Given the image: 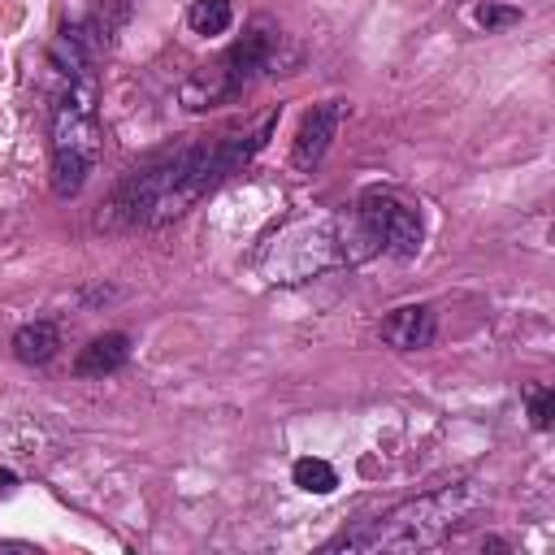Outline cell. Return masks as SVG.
Instances as JSON below:
<instances>
[{
  "instance_id": "1",
  "label": "cell",
  "mask_w": 555,
  "mask_h": 555,
  "mask_svg": "<svg viewBox=\"0 0 555 555\" xmlns=\"http://www.w3.org/2000/svg\"><path fill=\"white\" fill-rule=\"evenodd\" d=\"M278 113H269L256 130H221V134H199L191 143H178L139 169H130L108 208L100 212V225L108 230H156L191 212L208 191H217L238 165H247L264 139L273 134Z\"/></svg>"
},
{
  "instance_id": "2",
  "label": "cell",
  "mask_w": 555,
  "mask_h": 555,
  "mask_svg": "<svg viewBox=\"0 0 555 555\" xmlns=\"http://www.w3.org/2000/svg\"><path fill=\"white\" fill-rule=\"evenodd\" d=\"M382 256V238L351 204L321 217H295L256 247V269L269 282H304L330 269H351Z\"/></svg>"
},
{
  "instance_id": "3",
  "label": "cell",
  "mask_w": 555,
  "mask_h": 555,
  "mask_svg": "<svg viewBox=\"0 0 555 555\" xmlns=\"http://www.w3.org/2000/svg\"><path fill=\"white\" fill-rule=\"evenodd\" d=\"M486 503L477 481H451L421 499H408L390 507L386 516L364 520L360 529H343L325 551H425L438 546L455 525H464L468 512Z\"/></svg>"
},
{
  "instance_id": "4",
  "label": "cell",
  "mask_w": 555,
  "mask_h": 555,
  "mask_svg": "<svg viewBox=\"0 0 555 555\" xmlns=\"http://www.w3.org/2000/svg\"><path fill=\"white\" fill-rule=\"evenodd\" d=\"M100 82L95 74L52 78L48 108V182L56 199L82 195L95 160H100Z\"/></svg>"
},
{
  "instance_id": "5",
  "label": "cell",
  "mask_w": 555,
  "mask_h": 555,
  "mask_svg": "<svg viewBox=\"0 0 555 555\" xmlns=\"http://www.w3.org/2000/svg\"><path fill=\"white\" fill-rule=\"evenodd\" d=\"M278 48H282V30L273 17H251L243 39H234L217 61L199 65L182 87H178V100L186 113H204V108H217V104H230L238 100L256 78L273 74L278 69Z\"/></svg>"
},
{
  "instance_id": "6",
  "label": "cell",
  "mask_w": 555,
  "mask_h": 555,
  "mask_svg": "<svg viewBox=\"0 0 555 555\" xmlns=\"http://www.w3.org/2000/svg\"><path fill=\"white\" fill-rule=\"evenodd\" d=\"M356 204H360V212L369 217V225L377 230V238H382V251H386V256H395V260H412V256L421 251L425 225H421L416 208H412V204H403L395 191L373 186V191H364Z\"/></svg>"
},
{
  "instance_id": "7",
  "label": "cell",
  "mask_w": 555,
  "mask_h": 555,
  "mask_svg": "<svg viewBox=\"0 0 555 555\" xmlns=\"http://www.w3.org/2000/svg\"><path fill=\"white\" fill-rule=\"evenodd\" d=\"M343 117H347V104H343V100L312 104V108L304 113L299 130H295V143H291V165H295V169H312V165L325 156V147L334 143V134H338Z\"/></svg>"
},
{
  "instance_id": "8",
  "label": "cell",
  "mask_w": 555,
  "mask_h": 555,
  "mask_svg": "<svg viewBox=\"0 0 555 555\" xmlns=\"http://www.w3.org/2000/svg\"><path fill=\"white\" fill-rule=\"evenodd\" d=\"M382 343L395 347V351H416V347H429L434 334H438V312L429 304H403V308H390L377 325Z\"/></svg>"
},
{
  "instance_id": "9",
  "label": "cell",
  "mask_w": 555,
  "mask_h": 555,
  "mask_svg": "<svg viewBox=\"0 0 555 555\" xmlns=\"http://www.w3.org/2000/svg\"><path fill=\"white\" fill-rule=\"evenodd\" d=\"M126 360H130V334L108 330V334H95V338L78 351L74 373H78V377H108V373L126 369Z\"/></svg>"
},
{
  "instance_id": "10",
  "label": "cell",
  "mask_w": 555,
  "mask_h": 555,
  "mask_svg": "<svg viewBox=\"0 0 555 555\" xmlns=\"http://www.w3.org/2000/svg\"><path fill=\"white\" fill-rule=\"evenodd\" d=\"M9 347H13V356L22 364H48L61 351V325L56 321H30V325H22L13 334Z\"/></svg>"
},
{
  "instance_id": "11",
  "label": "cell",
  "mask_w": 555,
  "mask_h": 555,
  "mask_svg": "<svg viewBox=\"0 0 555 555\" xmlns=\"http://www.w3.org/2000/svg\"><path fill=\"white\" fill-rule=\"evenodd\" d=\"M291 477H295V486H299L304 494H334V490H338V473H334V464H330V460H317V455L295 460Z\"/></svg>"
},
{
  "instance_id": "12",
  "label": "cell",
  "mask_w": 555,
  "mask_h": 555,
  "mask_svg": "<svg viewBox=\"0 0 555 555\" xmlns=\"http://www.w3.org/2000/svg\"><path fill=\"white\" fill-rule=\"evenodd\" d=\"M230 22H234L230 0H191V9H186V26L195 35H225Z\"/></svg>"
},
{
  "instance_id": "13",
  "label": "cell",
  "mask_w": 555,
  "mask_h": 555,
  "mask_svg": "<svg viewBox=\"0 0 555 555\" xmlns=\"http://www.w3.org/2000/svg\"><path fill=\"white\" fill-rule=\"evenodd\" d=\"M473 22H477L481 30H507V26H516V22H520V9H516V4L486 0V4H477V9H473Z\"/></svg>"
},
{
  "instance_id": "14",
  "label": "cell",
  "mask_w": 555,
  "mask_h": 555,
  "mask_svg": "<svg viewBox=\"0 0 555 555\" xmlns=\"http://www.w3.org/2000/svg\"><path fill=\"white\" fill-rule=\"evenodd\" d=\"M525 399H529V421H533V429H551V416H555V390H551V386H529Z\"/></svg>"
},
{
  "instance_id": "15",
  "label": "cell",
  "mask_w": 555,
  "mask_h": 555,
  "mask_svg": "<svg viewBox=\"0 0 555 555\" xmlns=\"http://www.w3.org/2000/svg\"><path fill=\"white\" fill-rule=\"evenodd\" d=\"M17 490V473H9V468H0V499H9Z\"/></svg>"
}]
</instances>
